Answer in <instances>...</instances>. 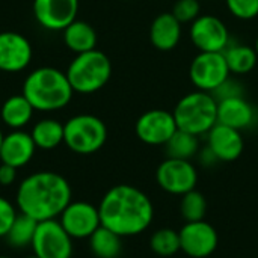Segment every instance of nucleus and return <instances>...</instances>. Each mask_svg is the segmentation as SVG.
Returning <instances> with one entry per match:
<instances>
[{
	"label": "nucleus",
	"instance_id": "nucleus-33",
	"mask_svg": "<svg viewBox=\"0 0 258 258\" xmlns=\"http://www.w3.org/2000/svg\"><path fill=\"white\" fill-rule=\"evenodd\" d=\"M17 177V168L9 166L6 163L0 165V184L2 186H9L15 181Z\"/></svg>",
	"mask_w": 258,
	"mask_h": 258
},
{
	"label": "nucleus",
	"instance_id": "nucleus-16",
	"mask_svg": "<svg viewBox=\"0 0 258 258\" xmlns=\"http://www.w3.org/2000/svg\"><path fill=\"white\" fill-rule=\"evenodd\" d=\"M207 147L218 162H234L242 156L245 142L239 130L218 122L207 133Z\"/></svg>",
	"mask_w": 258,
	"mask_h": 258
},
{
	"label": "nucleus",
	"instance_id": "nucleus-29",
	"mask_svg": "<svg viewBox=\"0 0 258 258\" xmlns=\"http://www.w3.org/2000/svg\"><path fill=\"white\" fill-rule=\"evenodd\" d=\"M171 12L181 24L194 23L201 15V3L200 0H177Z\"/></svg>",
	"mask_w": 258,
	"mask_h": 258
},
{
	"label": "nucleus",
	"instance_id": "nucleus-24",
	"mask_svg": "<svg viewBox=\"0 0 258 258\" xmlns=\"http://www.w3.org/2000/svg\"><path fill=\"white\" fill-rule=\"evenodd\" d=\"M30 136L41 150H54L63 142V124L56 119L45 118L35 124L30 132Z\"/></svg>",
	"mask_w": 258,
	"mask_h": 258
},
{
	"label": "nucleus",
	"instance_id": "nucleus-9",
	"mask_svg": "<svg viewBox=\"0 0 258 258\" xmlns=\"http://www.w3.org/2000/svg\"><path fill=\"white\" fill-rule=\"evenodd\" d=\"M33 254L39 258H71L73 239L59 221L48 219L38 222L33 240Z\"/></svg>",
	"mask_w": 258,
	"mask_h": 258
},
{
	"label": "nucleus",
	"instance_id": "nucleus-37",
	"mask_svg": "<svg viewBox=\"0 0 258 258\" xmlns=\"http://www.w3.org/2000/svg\"><path fill=\"white\" fill-rule=\"evenodd\" d=\"M0 258H11V257H6V255H0Z\"/></svg>",
	"mask_w": 258,
	"mask_h": 258
},
{
	"label": "nucleus",
	"instance_id": "nucleus-32",
	"mask_svg": "<svg viewBox=\"0 0 258 258\" xmlns=\"http://www.w3.org/2000/svg\"><path fill=\"white\" fill-rule=\"evenodd\" d=\"M212 95L215 97L216 101L225 100V98H231V97H243V88L240 85V82L234 80V79H227L219 88H216Z\"/></svg>",
	"mask_w": 258,
	"mask_h": 258
},
{
	"label": "nucleus",
	"instance_id": "nucleus-19",
	"mask_svg": "<svg viewBox=\"0 0 258 258\" xmlns=\"http://www.w3.org/2000/svg\"><path fill=\"white\" fill-rule=\"evenodd\" d=\"M181 38V23L172 12L159 14L150 26V41L160 51H171Z\"/></svg>",
	"mask_w": 258,
	"mask_h": 258
},
{
	"label": "nucleus",
	"instance_id": "nucleus-11",
	"mask_svg": "<svg viewBox=\"0 0 258 258\" xmlns=\"http://www.w3.org/2000/svg\"><path fill=\"white\" fill-rule=\"evenodd\" d=\"M178 130L174 113L165 109H150L142 113L135 125L136 136L147 145H165Z\"/></svg>",
	"mask_w": 258,
	"mask_h": 258
},
{
	"label": "nucleus",
	"instance_id": "nucleus-21",
	"mask_svg": "<svg viewBox=\"0 0 258 258\" xmlns=\"http://www.w3.org/2000/svg\"><path fill=\"white\" fill-rule=\"evenodd\" d=\"M33 112H35L33 106L23 94L6 98L0 106L2 121L14 130H20L24 125H27L33 116Z\"/></svg>",
	"mask_w": 258,
	"mask_h": 258
},
{
	"label": "nucleus",
	"instance_id": "nucleus-27",
	"mask_svg": "<svg viewBox=\"0 0 258 258\" xmlns=\"http://www.w3.org/2000/svg\"><path fill=\"white\" fill-rule=\"evenodd\" d=\"M150 248L159 257H172L180 248V234L172 228H160L150 237Z\"/></svg>",
	"mask_w": 258,
	"mask_h": 258
},
{
	"label": "nucleus",
	"instance_id": "nucleus-35",
	"mask_svg": "<svg viewBox=\"0 0 258 258\" xmlns=\"http://www.w3.org/2000/svg\"><path fill=\"white\" fill-rule=\"evenodd\" d=\"M254 48H255V51H257V54H258V38H257V41H255V45H254Z\"/></svg>",
	"mask_w": 258,
	"mask_h": 258
},
{
	"label": "nucleus",
	"instance_id": "nucleus-26",
	"mask_svg": "<svg viewBox=\"0 0 258 258\" xmlns=\"http://www.w3.org/2000/svg\"><path fill=\"white\" fill-rule=\"evenodd\" d=\"M38 227V221H35L33 218L20 213L17 215L12 227L9 228L8 234L5 236L8 245H11L15 249H21L26 246H32V240L35 236Z\"/></svg>",
	"mask_w": 258,
	"mask_h": 258
},
{
	"label": "nucleus",
	"instance_id": "nucleus-22",
	"mask_svg": "<svg viewBox=\"0 0 258 258\" xmlns=\"http://www.w3.org/2000/svg\"><path fill=\"white\" fill-rule=\"evenodd\" d=\"M222 53L230 73L233 74H248L257 65L258 54L254 47L245 44H230Z\"/></svg>",
	"mask_w": 258,
	"mask_h": 258
},
{
	"label": "nucleus",
	"instance_id": "nucleus-30",
	"mask_svg": "<svg viewBox=\"0 0 258 258\" xmlns=\"http://www.w3.org/2000/svg\"><path fill=\"white\" fill-rule=\"evenodd\" d=\"M230 14L239 20H252L258 17V0H225Z\"/></svg>",
	"mask_w": 258,
	"mask_h": 258
},
{
	"label": "nucleus",
	"instance_id": "nucleus-10",
	"mask_svg": "<svg viewBox=\"0 0 258 258\" xmlns=\"http://www.w3.org/2000/svg\"><path fill=\"white\" fill-rule=\"evenodd\" d=\"M189 36L200 51L222 53L230 45V32L225 23L215 15H200L190 23Z\"/></svg>",
	"mask_w": 258,
	"mask_h": 258
},
{
	"label": "nucleus",
	"instance_id": "nucleus-7",
	"mask_svg": "<svg viewBox=\"0 0 258 258\" xmlns=\"http://www.w3.org/2000/svg\"><path fill=\"white\" fill-rule=\"evenodd\" d=\"M230 68L227 65L224 53L200 51L189 67V79L198 91L213 92L228 77Z\"/></svg>",
	"mask_w": 258,
	"mask_h": 258
},
{
	"label": "nucleus",
	"instance_id": "nucleus-14",
	"mask_svg": "<svg viewBox=\"0 0 258 258\" xmlns=\"http://www.w3.org/2000/svg\"><path fill=\"white\" fill-rule=\"evenodd\" d=\"M79 0H33V17L47 30H63L77 20Z\"/></svg>",
	"mask_w": 258,
	"mask_h": 258
},
{
	"label": "nucleus",
	"instance_id": "nucleus-15",
	"mask_svg": "<svg viewBox=\"0 0 258 258\" xmlns=\"http://www.w3.org/2000/svg\"><path fill=\"white\" fill-rule=\"evenodd\" d=\"M32 45L29 39L17 32H0V71L20 73L32 60Z\"/></svg>",
	"mask_w": 258,
	"mask_h": 258
},
{
	"label": "nucleus",
	"instance_id": "nucleus-17",
	"mask_svg": "<svg viewBox=\"0 0 258 258\" xmlns=\"http://www.w3.org/2000/svg\"><path fill=\"white\" fill-rule=\"evenodd\" d=\"M218 122L242 132L257 122V112L245 97L225 98L218 101Z\"/></svg>",
	"mask_w": 258,
	"mask_h": 258
},
{
	"label": "nucleus",
	"instance_id": "nucleus-2",
	"mask_svg": "<svg viewBox=\"0 0 258 258\" xmlns=\"http://www.w3.org/2000/svg\"><path fill=\"white\" fill-rule=\"evenodd\" d=\"M15 200L20 212L38 222L56 219L71 203V186L56 172H35L20 183Z\"/></svg>",
	"mask_w": 258,
	"mask_h": 258
},
{
	"label": "nucleus",
	"instance_id": "nucleus-18",
	"mask_svg": "<svg viewBox=\"0 0 258 258\" xmlns=\"http://www.w3.org/2000/svg\"><path fill=\"white\" fill-rule=\"evenodd\" d=\"M35 150H36V145L30 133L14 130L3 138V144L0 150V160L2 163H6L18 169L32 160Z\"/></svg>",
	"mask_w": 258,
	"mask_h": 258
},
{
	"label": "nucleus",
	"instance_id": "nucleus-20",
	"mask_svg": "<svg viewBox=\"0 0 258 258\" xmlns=\"http://www.w3.org/2000/svg\"><path fill=\"white\" fill-rule=\"evenodd\" d=\"M63 42L67 48L76 54L95 50L97 47V32L95 29L82 20H74L70 26L63 29Z\"/></svg>",
	"mask_w": 258,
	"mask_h": 258
},
{
	"label": "nucleus",
	"instance_id": "nucleus-8",
	"mask_svg": "<svg viewBox=\"0 0 258 258\" xmlns=\"http://www.w3.org/2000/svg\"><path fill=\"white\" fill-rule=\"evenodd\" d=\"M159 187L171 195L183 197L194 190L198 183V171L190 160L166 157L156 171Z\"/></svg>",
	"mask_w": 258,
	"mask_h": 258
},
{
	"label": "nucleus",
	"instance_id": "nucleus-28",
	"mask_svg": "<svg viewBox=\"0 0 258 258\" xmlns=\"http://www.w3.org/2000/svg\"><path fill=\"white\" fill-rule=\"evenodd\" d=\"M207 212V200L197 189L184 194L180 201V215L186 222L203 221Z\"/></svg>",
	"mask_w": 258,
	"mask_h": 258
},
{
	"label": "nucleus",
	"instance_id": "nucleus-12",
	"mask_svg": "<svg viewBox=\"0 0 258 258\" xmlns=\"http://www.w3.org/2000/svg\"><path fill=\"white\" fill-rule=\"evenodd\" d=\"M59 222L71 239H89L101 227L98 207L85 201H71L60 213Z\"/></svg>",
	"mask_w": 258,
	"mask_h": 258
},
{
	"label": "nucleus",
	"instance_id": "nucleus-5",
	"mask_svg": "<svg viewBox=\"0 0 258 258\" xmlns=\"http://www.w3.org/2000/svg\"><path fill=\"white\" fill-rule=\"evenodd\" d=\"M74 92L94 94L104 88L112 76L110 59L100 50L77 54L65 71Z\"/></svg>",
	"mask_w": 258,
	"mask_h": 258
},
{
	"label": "nucleus",
	"instance_id": "nucleus-6",
	"mask_svg": "<svg viewBox=\"0 0 258 258\" xmlns=\"http://www.w3.org/2000/svg\"><path fill=\"white\" fill-rule=\"evenodd\" d=\"M106 139V124L95 115H76L63 124V144L77 154L97 153Z\"/></svg>",
	"mask_w": 258,
	"mask_h": 258
},
{
	"label": "nucleus",
	"instance_id": "nucleus-1",
	"mask_svg": "<svg viewBox=\"0 0 258 258\" xmlns=\"http://www.w3.org/2000/svg\"><path fill=\"white\" fill-rule=\"evenodd\" d=\"M101 225L121 237L144 233L153 222L154 207L147 194L130 184L110 187L98 206Z\"/></svg>",
	"mask_w": 258,
	"mask_h": 258
},
{
	"label": "nucleus",
	"instance_id": "nucleus-13",
	"mask_svg": "<svg viewBox=\"0 0 258 258\" xmlns=\"http://www.w3.org/2000/svg\"><path fill=\"white\" fill-rule=\"evenodd\" d=\"M178 234L181 251L190 258L210 257L219 243L216 230L204 219L197 222H186Z\"/></svg>",
	"mask_w": 258,
	"mask_h": 258
},
{
	"label": "nucleus",
	"instance_id": "nucleus-4",
	"mask_svg": "<svg viewBox=\"0 0 258 258\" xmlns=\"http://www.w3.org/2000/svg\"><path fill=\"white\" fill-rule=\"evenodd\" d=\"M172 113L178 130L203 136L218 124V101L210 92L197 89L181 97Z\"/></svg>",
	"mask_w": 258,
	"mask_h": 258
},
{
	"label": "nucleus",
	"instance_id": "nucleus-25",
	"mask_svg": "<svg viewBox=\"0 0 258 258\" xmlns=\"http://www.w3.org/2000/svg\"><path fill=\"white\" fill-rule=\"evenodd\" d=\"M165 148L168 157L190 160L200 151V136H195L183 130H177L165 144Z\"/></svg>",
	"mask_w": 258,
	"mask_h": 258
},
{
	"label": "nucleus",
	"instance_id": "nucleus-36",
	"mask_svg": "<svg viewBox=\"0 0 258 258\" xmlns=\"http://www.w3.org/2000/svg\"><path fill=\"white\" fill-rule=\"evenodd\" d=\"M26 258H39V257H36V255L33 254V255H29V257H26Z\"/></svg>",
	"mask_w": 258,
	"mask_h": 258
},
{
	"label": "nucleus",
	"instance_id": "nucleus-31",
	"mask_svg": "<svg viewBox=\"0 0 258 258\" xmlns=\"http://www.w3.org/2000/svg\"><path fill=\"white\" fill-rule=\"evenodd\" d=\"M17 218V210L6 198L0 197V237H5Z\"/></svg>",
	"mask_w": 258,
	"mask_h": 258
},
{
	"label": "nucleus",
	"instance_id": "nucleus-34",
	"mask_svg": "<svg viewBox=\"0 0 258 258\" xmlns=\"http://www.w3.org/2000/svg\"><path fill=\"white\" fill-rule=\"evenodd\" d=\"M3 133H2V130H0V150H2V144H3Z\"/></svg>",
	"mask_w": 258,
	"mask_h": 258
},
{
	"label": "nucleus",
	"instance_id": "nucleus-23",
	"mask_svg": "<svg viewBox=\"0 0 258 258\" xmlns=\"http://www.w3.org/2000/svg\"><path fill=\"white\" fill-rule=\"evenodd\" d=\"M89 248L97 258H118L122 252V237L101 225L89 237Z\"/></svg>",
	"mask_w": 258,
	"mask_h": 258
},
{
	"label": "nucleus",
	"instance_id": "nucleus-3",
	"mask_svg": "<svg viewBox=\"0 0 258 258\" xmlns=\"http://www.w3.org/2000/svg\"><path fill=\"white\" fill-rule=\"evenodd\" d=\"M73 88L67 73L41 67L32 71L23 83V95L29 100L35 110L54 112L63 109L73 98Z\"/></svg>",
	"mask_w": 258,
	"mask_h": 258
}]
</instances>
